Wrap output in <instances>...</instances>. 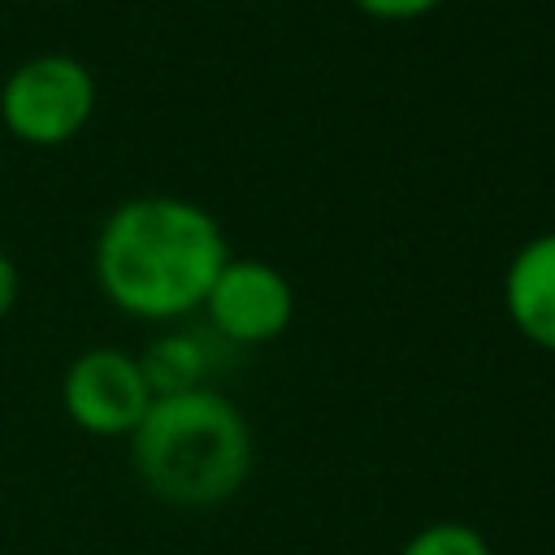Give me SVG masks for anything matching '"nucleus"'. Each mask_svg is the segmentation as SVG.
I'll return each mask as SVG.
<instances>
[{
  "instance_id": "8",
  "label": "nucleus",
  "mask_w": 555,
  "mask_h": 555,
  "mask_svg": "<svg viewBox=\"0 0 555 555\" xmlns=\"http://www.w3.org/2000/svg\"><path fill=\"white\" fill-rule=\"evenodd\" d=\"M399 555H494V551L481 538V529H473L464 520H434V525L416 529Z\"/></svg>"
},
{
  "instance_id": "4",
  "label": "nucleus",
  "mask_w": 555,
  "mask_h": 555,
  "mask_svg": "<svg viewBox=\"0 0 555 555\" xmlns=\"http://www.w3.org/2000/svg\"><path fill=\"white\" fill-rule=\"evenodd\" d=\"M61 399L78 429H87L95 438H117V434L139 429V421L147 416L156 395L134 356H126L117 347H91L65 369Z\"/></svg>"
},
{
  "instance_id": "6",
  "label": "nucleus",
  "mask_w": 555,
  "mask_h": 555,
  "mask_svg": "<svg viewBox=\"0 0 555 555\" xmlns=\"http://www.w3.org/2000/svg\"><path fill=\"white\" fill-rule=\"evenodd\" d=\"M503 308L529 343L555 351V230L529 238L512 256L503 278Z\"/></svg>"
},
{
  "instance_id": "7",
  "label": "nucleus",
  "mask_w": 555,
  "mask_h": 555,
  "mask_svg": "<svg viewBox=\"0 0 555 555\" xmlns=\"http://www.w3.org/2000/svg\"><path fill=\"white\" fill-rule=\"evenodd\" d=\"M139 364H143V377H147L152 395H178V390H195L199 386L204 351H199L195 338L169 334V338H156Z\"/></svg>"
},
{
  "instance_id": "9",
  "label": "nucleus",
  "mask_w": 555,
  "mask_h": 555,
  "mask_svg": "<svg viewBox=\"0 0 555 555\" xmlns=\"http://www.w3.org/2000/svg\"><path fill=\"white\" fill-rule=\"evenodd\" d=\"M438 4L442 0H356V9H364L369 17H382V22H408V17H421Z\"/></svg>"
},
{
  "instance_id": "2",
  "label": "nucleus",
  "mask_w": 555,
  "mask_h": 555,
  "mask_svg": "<svg viewBox=\"0 0 555 555\" xmlns=\"http://www.w3.org/2000/svg\"><path fill=\"white\" fill-rule=\"evenodd\" d=\"M130 447L143 486L169 507H217L234 499L251 473V429L243 412L208 386L156 395Z\"/></svg>"
},
{
  "instance_id": "10",
  "label": "nucleus",
  "mask_w": 555,
  "mask_h": 555,
  "mask_svg": "<svg viewBox=\"0 0 555 555\" xmlns=\"http://www.w3.org/2000/svg\"><path fill=\"white\" fill-rule=\"evenodd\" d=\"M17 286H22V282H17V264L0 251V317L17 304Z\"/></svg>"
},
{
  "instance_id": "5",
  "label": "nucleus",
  "mask_w": 555,
  "mask_h": 555,
  "mask_svg": "<svg viewBox=\"0 0 555 555\" xmlns=\"http://www.w3.org/2000/svg\"><path fill=\"white\" fill-rule=\"evenodd\" d=\"M208 321L230 343H269L295 317V291L282 269L264 260H225L204 295Z\"/></svg>"
},
{
  "instance_id": "1",
  "label": "nucleus",
  "mask_w": 555,
  "mask_h": 555,
  "mask_svg": "<svg viewBox=\"0 0 555 555\" xmlns=\"http://www.w3.org/2000/svg\"><path fill=\"white\" fill-rule=\"evenodd\" d=\"M217 217L178 195H139L113 208L95 243L104 295L143 321H173L204 304L225 269Z\"/></svg>"
},
{
  "instance_id": "3",
  "label": "nucleus",
  "mask_w": 555,
  "mask_h": 555,
  "mask_svg": "<svg viewBox=\"0 0 555 555\" xmlns=\"http://www.w3.org/2000/svg\"><path fill=\"white\" fill-rule=\"evenodd\" d=\"M95 108V78L78 56L43 52L22 61L0 87L4 126L35 147H56L74 139Z\"/></svg>"
}]
</instances>
